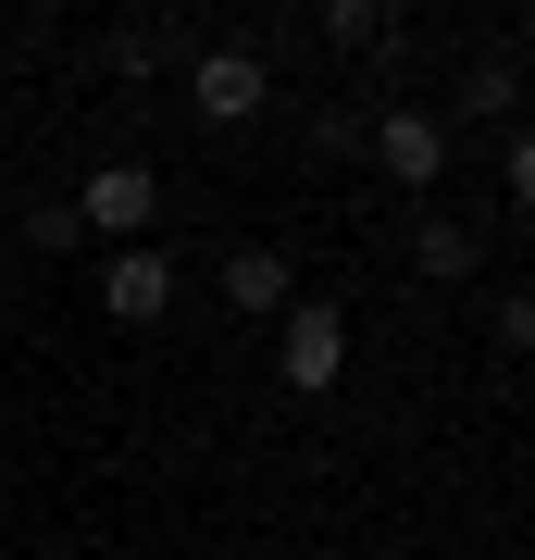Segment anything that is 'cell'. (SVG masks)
I'll return each instance as SVG.
<instances>
[{
  "label": "cell",
  "mask_w": 535,
  "mask_h": 560,
  "mask_svg": "<svg viewBox=\"0 0 535 560\" xmlns=\"http://www.w3.org/2000/svg\"><path fill=\"white\" fill-rule=\"evenodd\" d=\"M224 312L287 324V312H299V261H287V249H261V237H249V249H224Z\"/></svg>",
  "instance_id": "5b68a950"
},
{
  "label": "cell",
  "mask_w": 535,
  "mask_h": 560,
  "mask_svg": "<svg viewBox=\"0 0 535 560\" xmlns=\"http://www.w3.org/2000/svg\"><path fill=\"white\" fill-rule=\"evenodd\" d=\"M461 101H474V113H511L523 75H511V62H474V75H461Z\"/></svg>",
  "instance_id": "9c48e42d"
},
{
  "label": "cell",
  "mask_w": 535,
  "mask_h": 560,
  "mask_svg": "<svg viewBox=\"0 0 535 560\" xmlns=\"http://www.w3.org/2000/svg\"><path fill=\"white\" fill-rule=\"evenodd\" d=\"M261 101H275V88H261V50H199L187 62V113L199 125H249Z\"/></svg>",
  "instance_id": "7a4b0ae2"
},
{
  "label": "cell",
  "mask_w": 535,
  "mask_h": 560,
  "mask_svg": "<svg viewBox=\"0 0 535 560\" xmlns=\"http://www.w3.org/2000/svg\"><path fill=\"white\" fill-rule=\"evenodd\" d=\"M411 261H423V275H437V287H461V275H474V224L423 212V237H411Z\"/></svg>",
  "instance_id": "52a82bcc"
},
{
  "label": "cell",
  "mask_w": 535,
  "mask_h": 560,
  "mask_svg": "<svg viewBox=\"0 0 535 560\" xmlns=\"http://www.w3.org/2000/svg\"><path fill=\"white\" fill-rule=\"evenodd\" d=\"M275 374H287V399H324V386L349 374V324L324 312V300H299V312L275 324Z\"/></svg>",
  "instance_id": "6da1fadb"
},
{
  "label": "cell",
  "mask_w": 535,
  "mask_h": 560,
  "mask_svg": "<svg viewBox=\"0 0 535 560\" xmlns=\"http://www.w3.org/2000/svg\"><path fill=\"white\" fill-rule=\"evenodd\" d=\"M511 200L535 212V138H511Z\"/></svg>",
  "instance_id": "7c38bea8"
},
{
  "label": "cell",
  "mask_w": 535,
  "mask_h": 560,
  "mask_svg": "<svg viewBox=\"0 0 535 560\" xmlns=\"http://www.w3.org/2000/svg\"><path fill=\"white\" fill-rule=\"evenodd\" d=\"M25 237H38V249H75L88 224H75V200H38V212H25Z\"/></svg>",
  "instance_id": "30bf717a"
},
{
  "label": "cell",
  "mask_w": 535,
  "mask_h": 560,
  "mask_svg": "<svg viewBox=\"0 0 535 560\" xmlns=\"http://www.w3.org/2000/svg\"><path fill=\"white\" fill-rule=\"evenodd\" d=\"M324 38H337V50H374L386 13H374V0H337V13H324Z\"/></svg>",
  "instance_id": "ba28073f"
},
{
  "label": "cell",
  "mask_w": 535,
  "mask_h": 560,
  "mask_svg": "<svg viewBox=\"0 0 535 560\" xmlns=\"http://www.w3.org/2000/svg\"><path fill=\"white\" fill-rule=\"evenodd\" d=\"M498 349H535V287H511V300H498Z\"/></svg>",
  "instance_id": "8fae6325"
},
{
  "label": "cell",
  "mask_w": 535,
  "mask_h": 560,
  "mask_svg": "<svg viewBox=\"0 0 535 560\" xmlns=\"http://www.w3.org/2000/svg\"><path fill=\"white\" fill-rule=\"evenodd\" d=\"M150 212H162V175H150V162H100V175L75 187V224H100V237H138Z\"/></svg>",
  "instance_id": "3957f363"
},
{
  "label": "cell",
  "mask_w": 535,
  "mask_h": 560,
  "mask_svg": "<svg viewBox=\"0 0 535 560\" xmlns=\"http://www.w3.org/2000/svg\"><path fill=\"white\" fill-rule=\"evenodd\" d=\"M100 312H113V324H162V312H175V261H162V249H113V261H100Z\"/></svg>",
  "instance_id": "277c9868"
},
{
  "label": "cell",
  "mask_w": 535,
  "mask_h": 560,
  "mask_svg": "<svg viewBox=\"0 0 535 560\" xmlns=\"http://www.w3.org/2000/svg\"><path fill=\"white\" fill-rule=\"evenodd\" d=\"M374 162H386L398 187H437V175H449V125H437V113H386V125H374Z\"/></svg>",
  "instance_id": "8992f818"
}]
</instances>
